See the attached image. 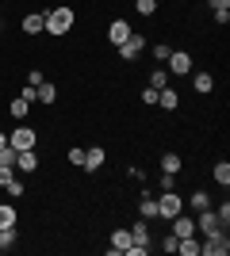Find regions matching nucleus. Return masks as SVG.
<instances>
[{"instance_id": "1", "label": "nucleus", "mask_w": 230, "mask_h": 256, "mask_svg": "<svg viewBox=\"0 0 230 256\" xmlns=\"http://www.w3.org/2000/svg\"><path fill=\"white\" fill-rule=\"evenodd\" d=\"M43 20H46V34H58V38H62V34H69V31H73L77 16H73V8L58 4V8H50V12H46Z\"/></svg>"}, {"instance_id": "2", "label": "nucleus", "mask_w": 230, "mask_h": 256, "mask_svg": "<svg viewBox=\"0 0 230 256\" xmlns=\"http://www.w3.org/2000/svg\"><path fill=\"white\" fill-rule=\"evenodd\" d=\"M115 50H119L123 62H134V58H142V54H146V34H142V31H131L119 46H115Z\"/></svg>"}, {"instance_id": "3", "label": "nucleus", "mask_w": 230, "mask_h": 256, "mask_svg": "<svg viewBox=\"0 0 230 256\" xmlns=\"http://www.w3.org/2000/svg\"><path fill=\"white\" fill-rule=\"evenodd\" d=\"M196 234L215 237V234H226V226H222V218L207 206V210H199V218H196Z\"/></svg>"}, {"instance_id": "4", "label": "nucleus", "mask_w": 230, "mask_h": 256, "mask_svg": "<svg viewBox=\"0 0 230 256\" xmlns=\"http://www.w3.org/2000/svg\"><path fill=\"white\" fill-rule=\"evenodd\" d=\"M180 210H184V199H180L176 192H161V195H157V218L169 222V218H176Z\"/></svg>"}, {"instance_id": "5", "label": "nucleus", "mask_w": 230, "mask_h": 256, "mask_svg": "<svg viewBox=\"0 0 230 256\" xmlns=\"http://www.w3.org/2000/svg\"><path fill=\"white\" fill-rule=\"evenodd\" d=\"M8 146L12 150H35V146H39V134H35L31 126H16L8 134Z\"/></svg>"}, {"instance_id": "6", "label": "nucleus", "mask_w": 230, "mask_h": 256, "mask_svg": "<svg viewBox=\"0 0 230 256\" xmlns=\"http://www.w3.org/2000/svg\"><path fill=\"white\" fill-rule=\"evenodd\" d=\"M165 69H169L173 76H188V73H192V54H188V50H173V54H169V62H165Z\"/></svg>"}, {"instance_id": "7", "label": "nucleus", "mask_w": 230, "mask_h": 256, "mask_svg": "<svg viewBox=\"0 0 230 256\" xmlns=\"http://www.w3.org/2000/svg\"><path fill=\"white\" fill-rule=\"evenodd\" d=\"M199 252H207V256H226V252H230V241H226V234H215V237H207V241L199 245Z\"/></svg>"}, {"instance_id": "8", "label": "nucleus", "mask_w": 230, "mask_h": 256, "mask_svg": "<svg viewBox=\"0 0 230 256\" xmlns=\"http://www.w3.org/2000/svg\"><path fill=\"white\" fill-rule=\"evenodd\" d=\"M131 245H134V241H131V230H115V234H111V245H108V256H123Z\"/></svg>"}, {"instance_id": "9", "label": "nucleus", "mask_w": 230, "mask_h": 256, "mask_svg": "<svg viewBox=\"0 0 230 256\" xmlns=\"http://www.w3.org/2000/svg\"><path fill=\"white\" fill-rule=\"evenodd\" d=\"M16 168L20 172H39V153L35 150H16Z\"/></svg>"}, {"instance_id": "10", "label": "nucleus", "mask_w": 230, "mask_h": 256, "mask_svg": "<svg viewBox=\"0 0 230 256\" xmlns=\"http://www.w3.org/2000/svg\"><path fill=\"white\" fill-rule=\"evenodd\" d=\"M104 160H108V153L96 146V150H85V164H81V168H85V172H100V168H104Z\"/></svg>"}, {"instance_id": "11", "label": "nucleus", "mask_w": 230, "mask_h": 256, "mask_svg": "<svg viewBox=\"0 0 230 256\" xmlns=\"http://www.w3.org/2000/svg\"><path fill=\"white\" fill-rule=\"evenodd\" d=\"M169 222H173L176 237H192L196 234V218H188V214H176V218H169Z\"/></svg>"}, {"instance_id": "12", "label": "nucleus", "mask_w": 230, "mask_h": 256, "mask_svg": "<svg viewBox=\"0 0 230 256\" xmlns=\"http://www.w3.org/2000/svg\"><path fill=\"white\" fill-rule=\"evenodd\" d=\"M127 34H131V23H127V20H111V27H108V42L111 46H119Z\"/></svg>"}, {"instance_id": "13", "label": "nucleus", "mask_w": 230, "mask_h": 256, "mask_svg": "<svg viewBox=\"0 0 230 256\" xmlns=\"http://www.w3.org/2000/svg\"><path fill=\"white\" fill-rule=\"evenodd\" d=\"M131 241H134V245H146V248H150V222H146V218H138V222L131 226Z\"/></svg>"}, {"instance_id": "14", "label": "nucleus", "mask_w": 230, "mask_h": 256, "mask_svg": "<svg viewBox=\"0 0 230 256\" xmlns=\"http://www.w3.org/2000/svg\"><path fill=\"white\" fill-rule=\"evenodd\" d=\"M138 214H142L146 222H153V218H157V195H150V192H146L142 199H138Z\"/></svg>"}, {"instance_id": "15", "label": "nucleus", "mask_w": 230, "mask_h": 256, "mask_svg": "<svg viewBox=\"0 0 230 256\" xmlns=\"http://www.w3.org/2000/svg\"><path fill=\"white\" fill-rule=\"evenodd\" d=\"M39 31H46V20L39 12H27L23 16V34H39Z\"/></svg>"}, {"instance_id": "16", "label": "nucleus", "mask_w": 230, "mask_h": 256, "mask_svg": "<svg viewBox=\"0 0 230 256\" xmlns=\"http://www.w3.org/2000/svg\"><path fill=\"white\" fill-rule=\"evenodd\" d=\"M157 104H161V107H165V111H176V107H180V96H176L173 88L165 84V88H161V92H157Z\"/></svg>"}, {"instance_id": "17", "label": "nucleus", "mask_w": 230, "mask_h": 256, "mask_svg": "<svg viewBox=\"0 0 230 256\" xmlns=\"http://www.w3.org/2000/svg\"><path fill=\"white\" fill-rule=\"evenodd\" d=\"M176 252H180V256H199V241H196V234H192V237H180V241H176Z\"/></svg>"}, {"instance_id": "18", "label": "nucleus", "mask_w": 230, "mask_h": 256, "mask_svg": "<svg viewBox=\"0 0 230 256\" xmlns=\"http://www.w3.org/2000/svg\"><path fill=\"white\" fill-rule=\"evenodd\" d=\"M16 218H20V210L12 203H0V230H8V226H16Z\"/></svg>"}, {"instance_id": "19", "label": "nucleus", "mask_w": 230, "mask_h": 256, "mask_svg": "<svg viewBox=\"0 0 230 256\" xmlns=\"http://www.w3.org/2000/svg\"><path fill=\"white\" fill-rule=\"evenodd\" d=\"M192 84H196L199 96H207V92H215V76H211V73H196V80H192Z\"/></svg>"}, {"instance_id": "20", "label": "nucleus", "mask_w": 230, "mask_h": 256, "mask_svg": "<svg viewBox=\"0 0 230 256\" xmlns=\"http://www.w3.org/2000/svg\"><path fill=\"white\" fill-rule=\"evenodd\" d=\"M180 164H184V160H180V153H161V172H180Z\"/></svg>"}, {"instance_id": "21", "label": "nucleus", "mask_w": 230, "mask_h": 256, "mask_svg": "<svg viewBox=\"0 0 230 256\" xmlns=\"http://www.w3.org/2000/svg\"><path fill=\"white\" fill-rule=\"evenodd\" d=\"M211 176H215V184H219V188H230V164H226V160H219V164L211 168Z\"/></svg>"}, {"instance_id": "22", "label": "nucleus", "mask_w": 230, "mask_h": 256, "mask_svg": "<svg viewBox=\"0 0 230 256\" xmlns=\"http://www.w3.org/2000/svg\"><path fill=\"white\" fill-rule=\"evenodd\" d=\"M8 111H12V118H27V111H31V104H27V100H23V96H16V100H12V104H8Z\"/></svg>"}, {"instance_id": "23", "label": "nucleus", "mask_w": 230, "mask_h": 256, "mask_svg": "<svg viewBox=\"0 0 230 256\" xmlns=\"http://www.w3.org/2000/svg\"><path fill=\"white\" fill-rule=\"evenodd\" d=\"M58 100V88L50 84V80H43V84H39V104H54Z\"/></svg>"}, {"instance_id": "24", "label": "nucleus", "mask_w": 230, "mask_h": 256, "mask_svg": "<svg viewBox=\"0 0 230 256\" xmlns=\"http://www.w3.org/2000/svg\"><path fill=\"white\" fill-rule=\"evenodd\" d=\"M150 84L153 88H165V84H169V69H165V65H157V69L150 73Z\"/></svg>"}, {"instance_id": "25", "label": "nucleus", "mask_w": 230, "mask_h": 256, "mask_svg": "<svg viewBox=\"0 0 230 256\" xmlns=\"http://www.w3.org/2000/svg\"><path fill=\"white\" fill-rule=\"evenodd\" d=\"M12 245H16V226H8V230H0V252H8Z\"/></svg>"}, {"instance_id": "26", "label": "nucleus", "mask_w": 230, "mask_h": 256, "mask_svg": "<svg viewBox=\"0 0 230 256\" xmlns=\"http://www.w3.org/2000/svg\"><path fill=\"white\" fill-rule=\"evenodd\" d=\"M134 12H138V16H146V20H150L153 12H157V0H134Z\"/></svg>"}, {"instance_id": "27", "label": "nucleus", "mask_w": 230, "mask_h": 256, "mask_svg": "<svg viewBox=\"0 0 230 256\" xmlns=\"http://www.w3.org/2000/svg\"><path fill=\"white\" fill-rule=\"evenodd\" d=\"M4 192H8V195H12V199H20V195H23V192H27V188H23V180H20V176H12V180H8V184H4Z\"/></svg>"}, {"instance_id": "28", "label": "nucleus", "mask_w": 230, "mask_h": 256, "mask_svg": "<svg viewBox=\"0 0 230 256\" xmlns=\"http://www.w3.org/2000/svg\"><path fill=\"white\" fill-rule=\"evenodd\" d=\"M211 206V195L207 192H192V210H207Z\"/></svg>"}, {"instance_id": "29", "label": "nucleus", "mask_w": 230, "mask_h": 256, "mask_svg": "<svg viewBox=\"0 0 230 256\" xmlns=\"http://www.w3.org/2000/svg\"><path fill=\"white\" fill-rule=\"evenodd\" d=\"M0 168H16V150H12V146L0 150Z\"/></svg>"}, {"instance_id": "30", "label": "nucleus", "mask_w": 230, "mask_h": 256, "mask_svg": "<svg viewBox=\"0 0 230 256\" xmlns=\"http://www.w3.org/2000/svg\"><path fill=\"white\" fill-rule=\"evenodd\" d=\"M169 54H173V46H169V42H157V46H153V58H157V62H169Z\"/></svg>"}, {"instance_id": "31", "label": "nucleus", "mask_w": 230, "mask_h": 256, "mask_svg": "<svg viewBox=\"0 0 230 256\" xmlns=\"http://www.w3.org/2000/svg\"><path fill=\"white\" fill-rule=\"evenodd\" d=\"M20 96L27 100V104H39V88H35V84H23V88H20Z\"/></svg>"}, {"instance_id": "32", "label": "nucleus", "mask_w": 230, "mask_h": 256, "mask_svg": "<svg viewBox=\"0 0 230 256\" xmlns=\"http://www.w3.org/2000/svg\"><path fill=\"white\" fill-rule=\"evenodd\" d=\"M176 241H180L176 234H165L161 237V252H176Z\"/></svg>"}, {"instance_id": "33", "label": "nucleus", "mask_w": 230, "mask_h": 256, "mask_svg": "<svg viewBox=\"0 0 230 256\" xmlns=\"http://www.w3.org/2000/svg\"><path fill=\"white\" fill-rule=\"evenodd\" d=\"M161 192H176V176L173 172H161Z\"/></svg>"}, {"instance_id": "34", "label": "nucleus", "mask_w": 230, "mask_h": 256, "mask_svg": "<svg viewBox=\"0 0 230 256\" xmlns=\"http://www.w3.org/2000/svg\"><path fill=\"white\" fill-rule=\"evenodd\" d=\"M69 164L81 168V164H85V150H77V146H73V150H69Z\"/></svg>"}, {"instance_id": "35", "label": "nucleus", "mask_w": 230, "mask_h": 256, "mask_svg": "<svg viewBox=\"0 0 230 256\" xmlns=\"http://www.w3.org/2000/svg\"><path fill=\"white\" fill-rule=\"evenodd\" d=\"M157 92H161V88H153V84H150V88L142 92V104H150V107H153V104H157Z\"/></svg>"}, {"instance_id": "36", "label": "nucleus", "mask_w": 230, "mask_h": 256, "mask_svg": "<svg viewBox=\"0 0 230 256\" xmlns=\"http://www.w3.org/2000/svg\"><path fill=\"white\" fill-rule=\"evenodd\" d=\"M211 12H230V0H207Z\"/></svg>"}, {"instance_id": "37", "label": "nucleus", "mask_w": 230, "mask_h": 256, "mask_svg": "<svg viewBox=\"0 0 230 256\" xmlns=\"http://www.w3.org/2000/svg\"><path fill=\"white\" fill-rule=\"evenodd\" d=\"M43 80H46V76L39 73V69H31V73H27V84H35V88H39V84H43Z\"/></svg>"}, {"instance_id": "38", "label": "nucleus", "mask_w": 230, "mask_h": 256, "mask_svg": "<svg viewBox=\"0 0 230 256\" xmlns=\"http://www.w3.org/2000/svg\"><path fill=\"white\" fill-rule=\"evenodd\" d=\"M215 214H219V218H222V226H226V222H230V203H222V206H219Z\"/></svg>"}, {"instance_id": "39", "label": "nucleus", "mask_w": 230, "mask_h": 256, "mask_svg": "<svg viewBox=\"0 0 230 256\" xmlns=\"http://www.w3.org/2000/svg\"><path fill=\"white\" fill-rule=\"evenodd\" d=\"M4 146H8V134H4V130H0V150H4Z\"/></svg>"}]
</instances>
